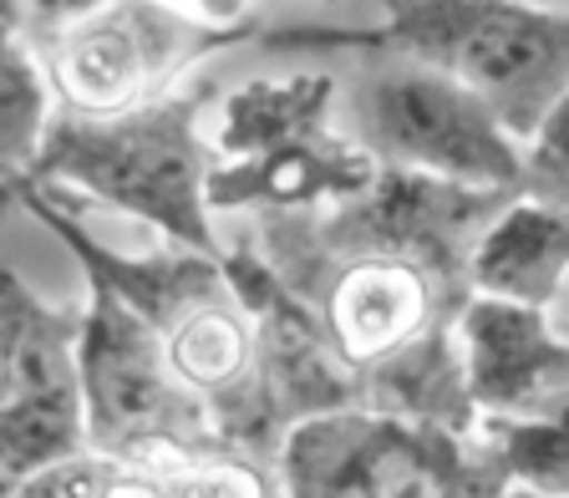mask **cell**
Returning <instances> with one entry per match:
<instances>
[{"label":"cell","mask_w":569,"mask_h":498,"mask_svg":"<svg viewBox=\"0 0 569 498\" xmlns=\"http://www.w3.org/2000/svg\"><path fill=\"white\" fill-rule=\"evenodd\" d=\"M274 51H367L448 71L478 92L519 142H533L545 118L569 92V11L513 6V0H391L387 21L371 31H296L264 36Z\"/></svg>","instance_id":"cell-1"},{"label":"cell","mask_w":569,"mask_h":498,"mask_svg":"<svg viewBox=\"0 0 569 498\" xmlns=\"http://www.w3.org/2000/svg\"><path fill=\"white\" fill-rule=\"evenodd\" d=\"M209 92L163 97L122 118H77L57 112L31 173L16 183H77L82 193L142 219L173 249L224 260L213 235V142H203Z\"/></svg>","instance_id":"cell-2"},{"label":"cell","mask_w":569,"mask_h":498,"mask_svg":"<svg viewBox=\"0 0 569 498\" xmlns=\"http://www.w3.org/2000/svg\"><path fill=\"white\" fill-rule=\"evenodd\" d=\"M336 82L326 71H296L280 82H249L224 97L213 128L209 199L213 209L264 203V209H316L356 203L381 183V163L331 128Z\"/></svg>","instance_id":"cell-3"},{"label":"cell","mask_w":569,"mask_h":498,"mask_svg":"<svg viewBox=\"0 0 569 498\" xmlns=\"http://www.w3.org/2000/svg\"><path fill=\"white\" fill-rule=\"evenodd\" d=\"M346 138L367 148L381 173L432 178L473 193H523L529 148L478 92L448 71L402 57H371L341 97Z\"/></svg>","instance_id":"cell-4"},{"label":"cell","mask_w":569,"mask_h":498,"mask_svg":"<svg viewBox=\"0 0 569 498\" xmlns=\"http://www.w3.org/2000/svg\"><path fill=\"white\" fill-rule=\"evenodd\" d=\"M244 36V11L193 16L183 6H71V21H41L36 57L67 112L122 118L163 102L193 57Z\"/></svg>","instance_id":"cell-5"},{"label":"cell","mask_w":569,"mask_h":498,"mask_svg":"<svg viewBox=\"0 0 569 498\" xmlns=\"http://www.w3.org/2000/svg\"><path fill=\"white\" fill-rule=\"evenodd\" d=\"M82 381L92 452H107L128 468H153L209 448V412L173 381L163 331L112 285L97 280L87 300Z\"/></svg>","instance_id":"cell-6"},{"label":"cell","mask_w":569,"mask_h":498,"mask_svg":"<svg viewBox=\"0 0 569 498\" xmlns=\"http://www.w3.org/2000/svg\"><path fill=\"white\" fill-rule=\"evenodd\" d=\"M87 306H51L6 265L0 280V336H6V391H0V462L6 488L26 484L51 462L87 452V381H82Z\"/></svg>","instance_id":"cell-7"},{"label":"cell","mask_w":569,"mask_h":498,"mask_svg":"<svg viewBox=\"0 0 569 498\" xmlns=\"http://www.w3.org/2000/svg\"><path fill=\"white\" fill-rule=\"evenodd\" d=\"M452 336L483 422H529L569 391V341L555 336L549 310L473 296Z\"/></svg>","instance_id":"cell-8"},{"label":"cell","mask_w":569,"mask_h":498,"mask_svg":"<svg viewBox=\"0 0 569 498\" xmlns=\"http://www.w3.org/2000/svg\"><path fill=\"white\" fill-rule=\"evenodd\" d=\"M417 422L346 407L296 422L280 442L284 498H381L397 458L407 452Z\"/></svg>","instance_id":"cell-9"},{"label":"cell","mask_w":569,"mask_h":498,"mask_svg":"<svg viewBox=\"0 0 569 498\" xmlns=\"http://www.w3.org/2000/svg\"><path fill=\"white\" fill-rule=\"evenodd\" d=\"M569 280V209L549 199H513L478 235L468 285L488 300L549 310Z\"/></svg>","instance_id":"cell-10"},{"label":"cell","mask_w":569,"mask_h":498,"mask_svg":"<svg viewBox=\"0 0 569 498\" xmlns=\"http://www.w3.org/2000/svg\"><path fill=\"white\" fill-rule=\"evenodd\" d=\"M51 102H57V87H51L36 47H26V36L6 21V36H0V168H6V189L31 173L36 153L57 122Z\"/></svg>","instance_id":"cell-11"},{"label":"cell","mask_w":569,"mask_h":498,"mask_svg":"<svg viewBox=\"0 0 569 498\" xmlns=\"http://www.w3.org/2000/svg\"><path fill=\"white\" fill-rule=\"evenodd\" d=\"M483 432L509 484L569 494V391L529 422H483Z\"/></svg>","instance_id":"cell-12"},{"label":"cell","mask_w":569,"mask_h":498,"mask_svg":"<svg viewBox=\"0 0 569 498\" xmlns=\"http://www.w3.org/2000/svg\"><path fill=\"white\" fill-rule=\"evenodd\" d=\"M122 462L107 458V452H71V458L51 462L41 474H31L26 484L6 488V498H107L118 484Z\"/></svg>","instance_id":"cell-13"},{"label":"cell","mask_w":569,"mask_h":498,"mask_svg":"<svg viewBox=\"0 0 569 498\" xmlns=\"http://www.w3.org/2000/svg\"><path fill=\"white\" fill-rule=\"evenodd\" d=\"M529 199H565L569 193V92L545 118V128L529 142Z\"/></svg>","instance_id":"cell-14"},{"label":"cell","mask_w":569,"mask_h":498,"mask_svg":"<svg viewBox=\"0 0 569 498\" xmlns=\"http://www.w3.org/2000/svg\"><path fill=\"white\" fill-rule=\"evenodd\" d=\"M503 498H569V494H545V488H523V484H513Z\"/></svg>","instance_id":"cell-15"},{"label":"cell","mask_w":569,"mask_h":498,"mask_svg":"<svg viewBox=\"0 0 569 498\" xmlns=\"http://www.w3.org/2000/svg\"><path fill=\"white\" fill-rule=\"evenodd\" d=\"M549 203H565V209H569V193H565V199H549Z\"/></svg>","instance_id":"cell-16"}]
</instances>
